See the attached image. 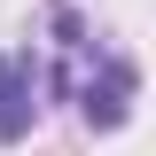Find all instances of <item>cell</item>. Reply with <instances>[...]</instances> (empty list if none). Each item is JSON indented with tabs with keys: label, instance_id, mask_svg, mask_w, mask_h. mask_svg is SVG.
<instances>
[{
	"label": "cell",
	"instance_id": "cell-1",
	"mask_svg": "<svg viewBox=\"0 0 156 156\" xmlns=\"http://www.w3.org/2000/svg\"><path fill=\"white\" fill-rule=\"evenodd\" d=\"M47 23H55V47H62V70H55V86L78 101V117L86 125H125L133 117V94H140V78H133V62L117 55L109 39H94L86 31V16L78 8H47Z\"/></svg>",
	"mask_w": 156,
	"mask_h": 156
},
{
	"label": "cell",
	"instance_id": "cell-2",
	"mask_svg": "<svg viewBox=\"0 0 156 156\" xmlns=\"http://www.w3.org/2000/svg\"><path fill=\"white\" fill-rule=\"evenodd\" d=\"M39 117V62L31 47H8L0 55V140H23Z\"/></svg>",
	"mask_w": 156,
	"mask_h": 156
}]
</instances>
